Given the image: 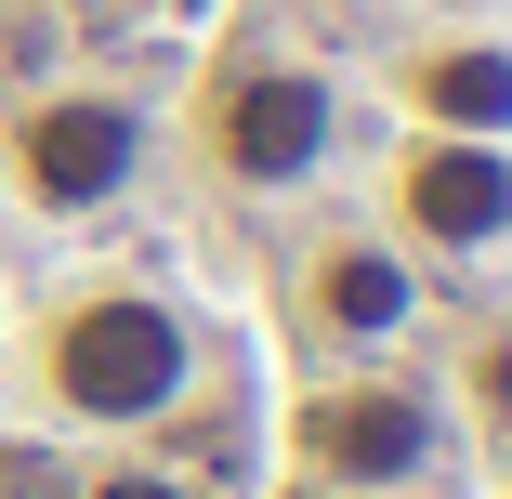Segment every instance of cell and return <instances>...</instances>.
Here are the masks:
<instances>
[{"label":"cell","mask_w":512,"mask_h":499,"mask_svg":"<svg viewBox=\"0 0 512 499\" xmlns=\"http://www.w3.org/2000/svg\"><path fill=\"white\" fill-rule=\"evenodd\" d=\"M40 381H53V408H66V421L132 434V421L184 408V381H197V329H184L171 289L106 276V289H79V303L40 329Z\"/></svg>","instance_id":"6da1fadb"},{"label":"cell","mask_w":512,"mask_h":499,"mask_svg":"<svg viewBox=\"0 0 512 499\" xmlns=\"http://www.w3.org/2000/svg\"><path fill=\"white\" fill-rule=\"evenodd\" d=\"M197 145H211L224 184L289 197V184H316L329 145H342V79L316 53H224L211 66V106H197Z\"/></svg>","instance_id":"7a4b0ae2"},{"label":"cell","mask_w":512,"mask_h":499,"mask_svg":"<svg viewBox=\"0 0 512 499\" xmlns=\"http://www.w3.org/2000/svg\"><path fill=\"white\" fill-rule=\"evenodd\" d=\"M14 197L40 224H92V211H119V197L145 184V106L132 92H106V79H66V92H40V106L14 119Z\"/></svg>","instance_id":"3957f363"},{"label":"cell","mask_w":512,"mask_h":499,"mask_svg":"<svg viewBox=\"0 0 512 499\" xmlns=\"http://www.w3.org/2000/svg\"><path fill=\"white\" fill-rule=\"evenodd\" d=\"M394 250H434V263L512 250V145H486V132H407L394 145Z\"/></svg>","instance_id":"277c9868"},{"label":"cell","mask_w":512,"mask_h":499,"mask_svg":"<svg viewBox=\"0 0 512 499\" xmlns=\"http://www.w3.org/2000/svg\"><path fill=\"white\" fill-rule=\"evenodd\" d=\"M289 447H302V473H329V486H394V473L434 460V394L421 381H329V394H302Z\"/></svg>","instance_id":"5b68a950"},{"label":"cell","mask_w":512,"mask_h":499,"mask_svg":"<svg viewBox=\"0 0 512 499\" xmlns=\"http://www.w3.org/2000/svg\"><path fill=\"white\" fill-rule=\"evenodd\" d=\"M302 289H316L329 342H407V316H421V263H407L394 237H329Z\"/></svg>","instance_id":"8992f818"},{"label":"cell","mask_w":512,"mask_h":499,"mask_svg":"<svg viewBox=\"0 0 512 499\" xmlns=\"http://www.w3.org/2000/svg\"><path fill=\"white\" fill-rule=\"evenodd\" d=\"M407 119L421 132H486L512 145V40H434V53H407Z\"/></svg>","instance_id":"52a82bcc"},{"label":"cell","mask_w":512,"mask_h":499,"mask_svg":"<svg viewBox=\"0 0 512 499\" xmlns=\"http://www.w3.org/2000/svg\"><path fill=\"white\" fill-rule=\"evenodd\" d=\"M92 499H184V486H171V473H106Z\"/></svg>","instance_id":"ba28073f"},{"label":"cell","mask_w":512,"mask_h":499,"mask_svg":"<svg viewBox=\"0 0 512 499\" xmlns=\"http://www.w3.org/2000/svg\"><path fill=\"white\" fill-rule=\"evenodd\" d=\"M486 408H512V355H486Z\"/></svg>","instance_id":"9c48e42d"}]
</instances>
